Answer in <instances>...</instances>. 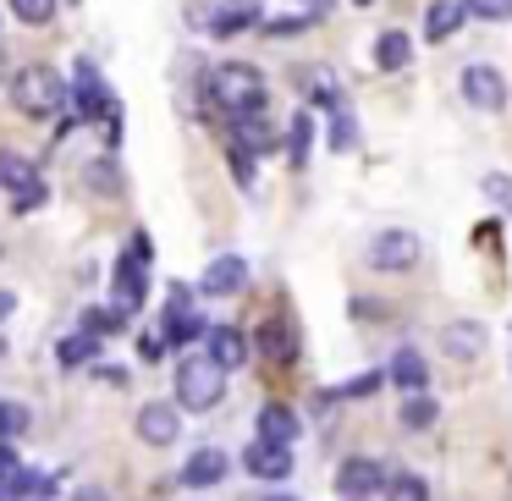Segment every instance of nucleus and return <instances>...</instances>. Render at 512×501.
Instances as JSON below:
<instances>
[{
	"mask_svg": "<svg viewBox=\"0 0 512 501\" xmlns=\"http://www.w3.org/2000/svg\"><path fill=\"white\" fill-rule=\"evenodd\" d=\"M210 100L221 105L226 116H254V111H265V78H259L248 61H221V67L210 72Z\"/></svg>",
	"mask_w": 512,
	"mask_h": 501,
	"instance_id": "f257e3e1",
	"label": "nucleus"
},
{
	"mask_svg": "<svg viewBox=\"0 0 512 501\" xmlns=\"http://www.w3.org/2000/svg\"><path fill=\"white\" fill-rule=\"evenodd\" d=\"M12 105L23 116H34V122H50V116H61V105H67V78H61L56 67H23L12 78Z\"/></svg>",
	"mask_w": 512,
	"mask_h": 501,
	"instance_id": "f03ea898",
	"label": "nucleus"
},
{
	"mask_svg": "<svg viewBox=\"0 0 512 501\" xmlns=\"http://www.w3.org/2000/svg\"><path fill=\"white\" fill-rule=\"evenodd\" d=\"M226 397V369L210 358H182L177 364V408L188 413H210Z\"/></svg>",
	"mask_w": 512,
	"mask_h": 501,
	"instance_id": "7ed1b4c3",
	"label": "nucleus"
},
{
	"mask_svg": "<svg viewBox=\"0 0 512 501\" xmlns=\"http://www.w3.org/2000/svg\"><path fill=\"white\" fill-rule=\"evenodd\" d=\"M144 298H149V237L138 232L133 243L122 248V259H116V309L138 314Z\"/></svg>",
	"mask_w": 512,
	"mask_h": 501,
	"instance_id": "20e7f679",
	"label": "nucleus"
},
{
	"mask_svg": "<svg viewBox=\"0 0 512 501\" xmlns=\"http://www.w3.org/2000/svg\"><path fill=\"white\" fill-rule=\"evenodd\" d=\"M391 468L380 463V457H347L342 468H336V490H342V501H375L380 490H386Z\"/></svg>",
	"mask_w": 512,
	"mask_h": 501,
	"instance_id": "39448f33",
	"label": "nucleus"
},
{
	"mask_svg": "<svg viewBox=\"0 0 512 501\" xmlns=\"http://www.w3.org/2000/svg\"><path fill=\"white\" fill-rule=\"evenodd\" d=\"M210 336V320L193 314V292L188 287H171V303H166V320H160V342L182 347V342H199Z\"/></svg>",
	"mask_w": 512,
	"mask_h": 501,
	"instance_id": "423d86ee",
	"label": "nucleus"
},
{
	"mask_svg": "<svg viewBox=\"0 0 512 501\" xmlns=\"http://www.w3.org/2000/svg\"><path fill=\"white\" fill-rule=\"evenodd\" d=\"M424 254L419 232H402V226H391V232H380L375 243H369V265L375 270H413Z\"/></svg>",
	"mask_w": 512,
	"mask_h": 501,
	"instance_id": "0eeeda50",
	"label": "nucleus"
},
{
	"mask_svg": "<svg viewBox=\"0 0 512 501\" xmlns=\"http://www.w3.org/2000/svg\"><path fill=\"white\" fill-rule=\"evenodd\" d=\"M72 100H78V116L83 122H111V138H116V100L105 94V83H100V72L89 67V61H78V83H72Z\"/></svg>",
	"mask_w": 512,
	"mask_h": 501,
	"instance_id": "6e6552de",
	"label": "nucleus"
},
{
	"mask_svg": "<svg viewBox=\"0 0 512 501\" xmlns=\"http://www.w3.org/2000/svg\"><path fill=\"white\" fill-rule=\"evenodd\" d=\"M463 100L474 111H501L507 105V78L490 61H474V67H463Z\"/></svg>",
	"mask_w": 512,
	"mask_h": 501,
	"instance_id": "1a4fd4ad",
	"label": "nucleus"
},
{
	"mask_svg": "<svg viewBox=\"0 0 512 501\" xmlns=\"http://www.w3.org/2000/svg\"><path fill=\"white\" fill-rule=\"evenodd\" d=\"M248 353H254V342H248L237 325H210V336H204V358H210V364H221L226 375H232V369L248 364Z\"/></svg>",
	"mask_w": 512,
	"mask_h": 501,
	"instance_id": "9d476101",
	"label": "nucleus"
},
{
	"mask_svg": "<svg viewBox=\"0 0 512 501\" xmlns=\"http://www.w3.org/2000/svg\"><path fill=\"white\" fill-rule=\"evenodd\" d=\"M182 435V413H177V402H144L138 408V441H149V446H171Z\"/></svg>",
	"mask_w": 512,
	"mask_h": 501,
	"instance_id": "9b49d317",
	"label": "nucleus"
},
{
	"mask_svg": "<svg viewBox=\"0 0 512 501\" xmlns=\"http://www.w3.org/2000/svg\"><path fill=\"white\" fill-rule=\"evenodd\" d=\"M232 474V457L221 452V446H199V452L188 457V463H182V485L188 490H210V485H221V479Z\"/></svg>",
	"mask_w": 512,
	"mask_h": 501,
	"instance_id": "f8f14e48",
	"label": "nucleus"
},
{
	"mask_svg": "<svg viewBox=\"0 0 512 501\" xmlns=\"http://www.w3.org/2000/svg\"><path fill=\"white\" fill-rule=\"evenodd\" d=\"M243 281H248V265L237 254H221V259L204 265L199 292H204V298H232V292H243Z\"/></svg>",
	"mask_w": 512,
	"mask_h": 501,
	"instance_id": "ddd939ff",
	"label": "nucleus"
},
{
	"mask_svg": "<svg viewBox=\"0 0 512 501\" xmlns=\"http://www.w3.org/2000/svg\"><path fill=\"white\" fill-rule=\"evenodd\" d=\"M243 468L254 479H287L292 474V446H276V441H259L254 435V446L243 452Z\"/></svg>",
	"mask_w": 512,
	"mask_h": 501,
	"instance_id": "4468645a",
	"label": "nucleus"
},
{
	"mask_svg": "<svg viewBox=\"0 0 512 501\" xmlns=\"http://www.w3.org/2000/svg\"><path fill=\"white\" fill-rule=\"evenodd\" d=\"M441 347H446V358H463V364H474V358L490 347V336H485V325H479V320H452V325L441 331Z\"/></svg>",
	"mask_w": 512,
	"mask_h": 501,
	"instance_id": "2eb2a0df",
	"label": "nucleus"
},
{
	"mask_svg": "<svg viewBox=\"0 0 512 501\" xmlns=\"http://www.w3.org/2000/svg\"><path fill=\"white\" fill-rule=\"evenodd\" d=\"M254 430H259V441L292 446V441H298L303 424H298V413H292L287 402H265V408H259V424H254Z\"/></svg>",
	"mask_w": 512,
	"mask_h": 501,
	"instance_id": "dca6fc26",
	"label": "nucleus"
},
{
	"mask_svg": "<svg viewBox=\"0 0 512 501\" xmlns=\"http://www.w3.org/2000/svg\"><path fill=\"white\" fill-rule=\"evenodd\" d=\"M463 17H468L463 0H435L430 12H424V39H430V45H446V39L463 28Z\"/></svg>",
	"mask_w": 512,
	"mask_h": 501,
	"instance_id": "f3484780",
	"label": "nucleus"
},
{
	"mask_svg": "<svg viewBox=\"0 0 512 501\" xmlns=\"http://www.w3.org/2000/svg\"><path fill=\"white\" fill-rule=\"evenodd\" d=\"M386 380H397V386L413 397V391H424V386H430V364H424V353H419V347H402V353L391 358Z\"/></svg>",
	"mask_w": 512,
	"mask_h": 501,
	"instance_id": "a211bd4d",
	"label": "nucleus"
},
{
	"mask_svg": "<svg viewBox=\"0 0 512 501\" xmlns=\"http://www.w3.org/2000/svg\"><path fill=\"white\" fill-rule=\"evenodd\" d=\"M259 353H265L270 364H287V358L298 353V331H292L287 320H265L259 325Z\"/></svg>",
	"mask_w": 512,
	"mask_h": 501,
	"instance_id": "6ab92c4d",
	"label": "nucleus"
},
{
	"mask_svg": "<svg viewBox=\"0 0 512 501\" xmlns=\"http://www.w3.org/2000/svg\"><path fill=\"white\" fill-rule=\"evenodd\" d=\"M6 490H12L17 501H50L56 496V474H45V468H17L12 479H6Z\"/></svg>",
	"mask_w": 512,
	"mask_h": 501,
	"instance_id": "aec40b11",
	"label": "nucleus"
},
{
	"mask_svg": "<svg viewBox=\"0 0 512 501\" xmlns=\"http://www.w3.org/2000/svg\"><path fill=\"white\" fill-rule=\"evenodd\" d=\"M34 182H39V171L28 166L23 155H12V149H0V193H12V199H17V193H28Z\"/></svg>",
	"mask_w": 512,
	"mask_h": 501,
	"instance_id": "412c9836",
	"label": "nucleus"
},
{
	"mask_svg": "<svg viewBox=\"0 0 512 501\" xmlns=\"http://www.w3.org/2000/svg\"><path fill=\"white\" fill-rule=\"evenodd\" d=\"M408 56H413V39L397 34V28L375 39V67L380 72H402V67H408Z\"/></svg>",
	"mask_w": 512,
	"mask_h": 501,
	"instance_id": "4be33fe9",
	"label": "nucleus"
},
{
	"mask_svg": "<svg viewBox=\"0 0 512 501\" xmlns=\"http://www.w3.org/2000/svg\"><path fill=\"white\" fill-rule=\"evenodd\" d=\"M270 144H276V133H270L265 111H254V116H237V149H248V155H265Z\"/></svg>",
	"mask_w": 512,
	"mask_h": 501,
	"instance_id": "5701e85b",
	"label": "nucleus"
},
{
	"mask_svg": "<svg viewBox=\"0 0 512 501\" xmlns=\"http://www.w3.org/2000/svg\"><path fill=\"white\" fill-rule=\"evenodd\" d=\"M56 358H61V369H83V364H94V358H100V336H89V331H72L67 342L56 347Z\"/></svg>",
	"mask_w": 512,
	"mask_h": 501,
	"instance_id": "b1692460",
	"label": "nucleus"
},
{
	"mask_svg": "<svg viewBox=\"0 0 512 501\" xmlns=\"http://www.w3.org/2000/svg\"><path fill=\"white\" fill-rule=\"evenodd\" d=\"M435 413H441V402H435L430 391H413V397L402 402V413H397V419H402V430H430V424H435Z\"/></svg>",
	"mask_w": 512,
	"mask_h": 501,
	"instance_id": "393cba45",
	"label": "nucleus"
},
{
	"mask_svg": "<svg viewBox=\"0 0 512 501\" xmlns=\"http://www.w3.org/2000/svg\"><path fill=\"white\" fill-rule=\"evenodd\" d=\"M127 320H133V314H127V309H116V303H111V309H83L78 331H89V336H116Z\"/></svg>",
	"mask_w": 512,
	"mask_h": 501,
	"instance_id": "a878e982",
	"label": "nucleus"
},
{
	"mask_svg": "<svg viewBox=\"0 0 512 501\" xmlns=\"http://www.w3.org/2000/svg\"><path fill=\"white\" fill-rule=\"evenodd\" d=\"M380 501H430V485H424L419 474H391L386 490H380Z\"/></svg>",
	"mask_w": 512,
	"mask_h": 501,
	"instance_id": "bb28decb",
	"label": "nucleus"
},
{
	"mask_svg": "<svg viewBox=\"0 0 512 501\" xmlns=\"http://www.w3.org/2000/svg\"><path fill=\"white\" fill-rule=\"evenodd\" d=\"M309 144H314V122H309V111H298V116H292V127H287L292 166H303V160H309Z\"/></svg>",
	"mask_w": 512,
	"mask_h": 501,
	"instance_id": "cd10ccee",
	"label": "nucleus"
},
{
	"mask_svg": "<svg viewBox=\"0 0 512 501\" xmlns=\"http://www.w3.org/2000/svg\"><path fill=\"white\" fill-rule=\"evenodd\" d=\"M12 17H23L28 28H45L56 17V0H12Z\"/></svg>",
	"mask_w": 512,
	"mask_h": 501,
	"instance_id": "c85d7f7f",
	"label": "nucleus"
},
{
	"mask_svg": "<svg viewBox=\"0 0 512 501\" xmlns=\"http://www.w3.org/2000/svg\"><path fill=\"white\" fill-rule=\"evenodd\" d=\"M468 17H479V23H507L512 17V0H463Z\"/></svg>",
	"mask_w": 512,
	"mask_h": 501,
	"instance_id": "c756f323",
	"label": "nucleus"
},
{
	"mask_svg": "<svg viewBox=\"0 0 512 501\" xmlns=\"http://www.w3.org/2000/svg\"><path fill=\"white\" fill-rule=\"evenodd\" d=\"M386 386V369H369V375H358V380H347V386H336L331 397H369V391H380Z\"/></svg>",
	"mask_w": 512,
	"mask_h": 501,
	"instance_id": "7c9ffc66",
	"label": "nucleus"
},
{
	"mask_svg": "<svg viewBox=\"0 0 512 501\" xmlns=\"http://www.w3.org/2000/svg\"><path fill=\"white\" fill-rule=\"evenodd\" d=\"M17 430H28V408L23 402H0V441H12Z\"/></svg>",
	"mask_w": 512,
	"mask_h": 501,
	"instance_id": "2f4dec72",
	"label": "nucleus"
},
{
	"mask_svg": "<svg viewBox=\"0 0 512 501\" xmlns=\"http://www.w3.org/2000/svg\"><path fill=\"white\" fill-rule=\"evenodd\" d=\"M479 188H485V199L496 204V210H512V177H501V171H490V177L479 182Z\"/></svg>",
	"mask_w": 512,
	"mask_h": 501,
	"instance_id": "473e14b6",
	"label": "nucleus"
},
{
	"mask_svg": "<svg viewBox=\"0 0 512 501\" xmlns=\"http://www.w3.org/2000/svg\"><path fill=\"white\" fill-rule=\"evenodd\" d=\"M353 144H358L353 116H347V111H336V116H331V149H353Z\"/></svg>",
	"mask_w": 512,
	"mask_h": 501,
	"instance_id": "72a5a7b5",
	"label": "nucleus"
},
{
	"mask_svg": "<svg viewBox=\"0 0 512 501\" xmlns=\"http://www.w3.org/2000/svg\"><path fill=\"white\" fill-rule=\"evenodd\" d=\"M309 23H314V17H303V12H298V17H270L265 34H270V39H292V34H303Z\"/></svg>",
	"mask_w": 512,
	"mask_h": 501,
	"instance_id": "f704fd0d",
	"label": "nucleus"
},
{
	"mask_svg": "<svg viewBox=\"0 0 512 501\" xmlns=\"http://www.w3.org/2000/svg\"><path fill=\"white\" fill-rule=\"evenodd\" d=\"M83 182H94V188L116 193V171H111V160H94V171H83Z\"/></svg>",
	"mask_w": 512,
	"mask_h": 501,
	"instance_id": "c9c22d12",
	"label": "nucleus"
},
{
	"mask_svg": "<svg viewBox=\"0 0 512 501\" xmlns=\"http://www.w3.org/2000/svg\"><path fill=\"white\" fill-rule=\"evenodd\" d=\"M17 468H23V457H17V446H12V441H0V485H6V479H12Z\"/></svg>",
	"mask_w": 512,
	"mask_h": 501,
	"instance_id": "e433bc0d",
	"label": "nucleus"
},
{
	"mask_svg": "<svg viewBox=\"0 0 512 501\" xmlns=\"http://www.w3.org/2000/svg\"><path fill=\"white\" fill-rule=\"evenodd\" d=\"M17 215H28V210H39V204H45V182H34V188H28V193H17Z\"/></svg>",
	"mask_w": 512,
	"mask_h": 501,
	"instance_id": "4c0bfd02",
	"label": "nucleus"
},
{
	"mask_svg": "<svg viewBox=\"0 0 512 501\" xmlns=\"http://www.w3.org/2000/svg\"><path fill=\"white\" fill-rule=\"evenodd\" d=\"M331 12V0H303V17H325Z\"/></svg>",
	"mask_w": 512,
	"mask_h": 501,
	"instance_id": "58836bf2",
	"label": "nucleus"
},
{
	"mask_svg": "<svg viewBox=\"0 0 512 501\" xmlns=\"http://www.w3.org/2000/svg\"><path fill=\"white\" fill-rule=\"evenodd\" d=\"M12 309H17V298H12V292H0V325L12 320Z\"/></svg>",
	"mask_w": 512,
	"mask_h": 501,
	"instance_id": "ea45409f",
	"label": "nucleus"
},
{
	"mask_svg": "<svg viewBox=\"0 0 512 501\" xmlns=\"http://www.w3.org/2000/svg\"><path fill=\"white\" fill-rule=\"evenodd\" d=\"M78 501H105V496H100V490H78Z\"/></svg>",
	"mask_w": 512,
	"mask_h": 501,
	"instance_id": "a19ab883",
	"label": "nucleus"
},
{
	"mask_svg": "<svg viewBox=\"0 0 512 501\" xmlns=\"http://www.w3.org/2000/svg\"><path fill=\"white\" fill-rule=\"evenodd\" d=\"M259 501H298V496H259Z\"/></svg>",
	"mask_w": 512,
	"mask_h": 501,
	"instance_id": "79ce46f5",
	"label": "nucleus"
},
{
	"mask_svg": "<svg viewBox=\"0 0 512 501\" xmlns=\"http://www.w3.org/2000/svg\"><path fill=\"white\" fill-rule=\"evenodd\" d=\"M232 6H259V0H232Z\"/></svg>",
	"mask_w": 512,
	"mask_h": 501,
	"instance_id": "37998d69",
	"label": "nucleus"
},
{
	"mask_svg": "<svg viewBox=\"0 0 512 501\" xmlns=\"http://www.w3.org/2000/svg\"><path fill=\"white\" fill-rule=\"evenodd\" d=\"M353 6H375V0H353Z\"/></svg>",
	"mask_w": 512,
	"mask_h": 501,
	"instance_id": "c03bdc74",
	"label": "nucleus"
},
{
	"mask_svg": "<svg viewBox=\"0 0 512 501\" xmlns=\"http://www.w3.org/2000/svg\"><path fill=\"white\" fill-rule=\"evenodd\" d=\"M0 61H6V50H0Z\"/></svg>",
	"mask_w": 512,
	"mask_h": 501,
	"instance_id": "a18cd8bd",
	"label": "nucleus"
}]
</instances>
